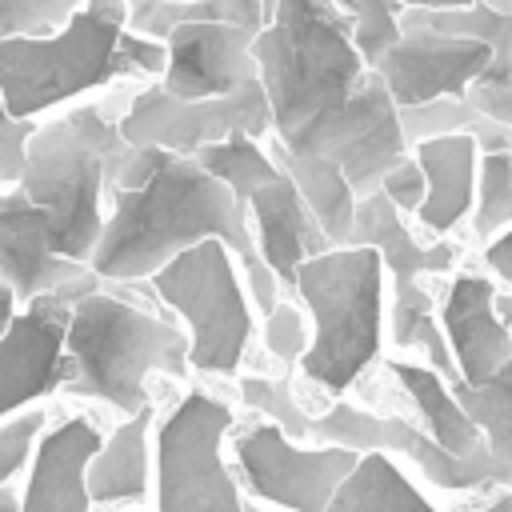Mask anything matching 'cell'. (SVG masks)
Returning <instances> with one entry per match:
<instances>
[{"instance_id": "ffe728a7", "label": "cell", "mask_w": 512, "mask_h": 512, "mask_svg": "<svg viewBox=\"0 0 512 512\" xmlns=\"http://www.w3.org/2000/svg\"><path fill=\"white\" fill-rule=\"evenodd\" d=\"M424 176V200L412 216L424 240H448L460 224H468L476 196V140L468 132H448L432 140H416L408 148Z\"/></svg>"}, {"instance_id": "e0dca14e", "label": "cell", "mask_w": 512, "mask_h": 512, "mask_svg": "<svg viewBox=\"0 0 512 512\" xmlns=\"http://www.w3.org/2000/svg\"><path fill=\"white\" fill-rule=\"evenodd\" d=\"M252 36V28L236 24H180L164 36L168 64L156 84L176 100L232 96L256 80Z\"/></svg>"}, {"instance_id": "9a60e30c", "label": "cell", "mask_w": 512, "mask_h": 512, "mask_svg": "<svg viewBox=\"0 0 512 512\" xmlns=\"http://www.w3.org/2000/svg\"><path fill=\"white\" fill-rule=\"evenodd\" d=\"M0 284L16 304H28L56 292H84L100 280L84 264L56 256L48 216L20 188H0Z\"/></svg>"}, {"instance_id": "6da1fadb", "label": "cell", "mask_w": 512, "mask_h": 512, "mask_svg": "<svg viewBox=\"0 0 512 512\" xmlns=\"http://www.w3.org/2000/svg\"><path fill=\"white\" fill-rule=\"evenodd\" d=\"M200 240H220L244 276L256 316H268L280 300L276 280L260 264L244 208L224 184H216L192 156L160 152V164L140 188L104 196V228L88 256V272L100 284H148L172 256Z\"/></svg>"}, {"instance_id": "2e32d148", "label": "cell", "mask_w": 512, "mask_h": 512, "mask_svg": "<svg viewBox=\"0 0 512 512\" xmlns=\"http://www.w3.org/2000/svg\"><path fill=\"white\" fill-rule=\"evenodd\" d=\"M100 440H104V428L88 412L48 416L16 488L20 512H92L84 472Z\"/></svg>"}, {"instance_id": "836d02e7", "label": "cell", "mask_w": 512, "mask_h": 512, "mask_svg": "<svg viewBox=\"0 0 512 512\" xmlns=\"http://www.w3.org/2000/svg\"><path fill=\"white\" fill-rule=\"evenodd\" d=\"M376 192H380L404 220H412L416 208H420V200H424V176H420L416 160L404 156L396 168H388V172L380 176V188H376Z\"/></svg>"}, {"instance_id": "60d3db41", "label": "cell", "mask_w": 512, "mask_h": 512, "mask_svg": "<svg viewBox=\"0 0 512 512\" xmlns=\"http://www.w3.org/2000/svg\"><path fill=\"white\" fill-rule=\"evenodd\" d=\"M244 512H268V508H256V504H248V508H244Z\"/></svg>"}, {"instance_id": "ba28073f", "label": "cell", "mask_w": 512, "mask_h": 512, "mask_svg": "<svg viewBox=\"0 0 512 512\" xmlns=\"http://www.w3.org/2000/svg\"><path fill=\"white\" fill-rule=\"evenodd\" d=\"M236 404L208 388L180 392L152 420V492L144 512H244L248 500L228 468L224 440Z\"/></svg>"}, {"instance_id": "277c9868", "label": "cell", "mask_w": 512, "mask_h": 512, "mask_svg": "<svg viewBox=\"0 0 512 512\" xmlns=\"http://www.w3.org/2000/svg\"><path fill=\"white\" fill-rule=\"evenodd\" d=\"M124 108L100 104H68L36 120V132L24 144V168L16 188L28 204H36L52 224L56 256L84 264L104 228V196L108 168L124 152L116 132Z\"/></svg>"}, {"instance_id": "e575fe53", "label": "cell", "mask_w": 512, "mask_h": 512, "mask_svg": "<svg viewBox=\"0 0 512 512\" xmlns=\"http://www.w3.org/2000/svg\"><path fill=\"white\" fill-rule=\"evenodd\" d=\"M36 132V120H16L0 104V188H16L24 168V144Z\"/></svg>"}, {"instance_id": "f546056e", "label": "cell", "mask_w": 512, "mask_h": 512, "mask_svg": "<svg viewBox=\"0 0 512 512\" xmlns=\"http://www.w3.org/2000/svg\"><path fill=\"white\" fill-rule=\"evenodd\" d=\"M256 340H260V348H264L280 368H296V360H300L304 348H308V320H304L300 304L276 300V308L256 320Z\"/></svg>"}, {"instance_id": "d590c367", "label": "cell", "mask_w": 512, "mask_h": 512, "mask_svg": "<svg viewBox=\"0 0 512 512\" xmlns=\"http://www.w3.org/2000/svg\"><path fill=\"white\" fill-rule=\"evenodd\" d=\"M480 272L496 284V288H508L512 292V228L488 236L480 244Z\"/></svg>"}, {"instance_id": "ab89813d", "label": "cell", "mask_w": 512, "mask_h": 512, "mask_svg": "<svg viewBox=\"0 0 512 512\" xmlns=\"http://www.w3.org/2000/svg\"><path fill=\"white\" fill-rule=\"evenodd\" d=\"M0 512H20V504H16V488H0Z\"/></svg>"}, {"instance_id": "5bb4252c", "label": "cell", "mask_w": 512, "mask_h": 512, "mask_svg": "<svg viewBox=\"0 0 512 512\" xmlns=\"http://www.w3.org/2000/svg\"><path fill=\"white\" fill-rule=\"evenodd\" d=\"M496 284L484 272L456 268L436 296V328L444 336L456 384L476 388L512 364V328L496 316ZM508 292V288H504Z\"/></svg>"}, {"instance_id": "b9f144b4", "label": "cell", "mask_w": 512, "mask_h": 512, "mask_svg": "<svg viewBox=\"0 0 512 512\" xmlns=\"http://www.w3.org/2000/svg\"><path fill=\"white\" fill-rule=\"evenodd\" d=\"M332 4H340V8H344V12H348V0H332Z\"/></svg>"}, {"instance_id": "44dd1931", "label": "cell", "mask_w": 512, "mask_h": 512, "mask_svg": "<svg viewBox=\"0 0 512 512\" xmlns=\"http://www.w3.org/2000/svg\"><path fill=\"white\" fill-rule=\"evenodd\" d=\"M152 420L156 400L136 416L104 432L96 456L88 460L84 488L92 512H144L152 492Z\"/></svg>"}, {"instance_id": "7402d4cb", "label": "cell", "mask_w": 512, "mask_h": 512, "mask_svg": "<svg viewBox=\"0 0 512 512\" xmlns=\"http://www.w3.org/2000/svg\"><path fill=\"white\" fill-rule=\"evenodd\" d=\"M384 372L388 380L396 384V392L404 396L408 404V420L440 448L448 452L452 460H464V464H492L488 460V448H484V436L480 428L460 412L452 388L444 376H436L428 364L412 360V356H384ZM496 468V464H492ZM500 472V468H496ZM504 476V472H500ZM508 480V476H504Z\"/></svg>"}, {"instance_id": "603a6c76", "label": "cell", "mask_w": 512, "mask_h": 512, "mask_svg": "<svg viewBox=\"0 0 512 512\" xmlns=\"http://www.w3.org/2000/svg\"><path fill=\"white\" fill-rule=\"evenodd\" d=\"M324 512H440L428 488L392 456L364 452L340 480Z\"/></svg>"}, {"instance_id": "d6986e66", "label": "cell", "mask_w": 512, "mask_h": 512, "mask_svg": "<svg viewBox=\"0 0 512 512\" xmlns=\"http://www.w3.org/2000/svg\"><path fill=\"white\" fill-rule=\"evenodd\" d=\"M244 220H248V236L252 248L260 256V264L268 268V276L276 280L280 292H288L292 272L308 260L328 252L332 244L324 240V232L316 228L312 212L304 208V200L296 196V188L288 184V176L280 172L276 180L260 184L248 204H244Z\"/></svg>"}, {"instance_id": "4dcf8cb0", "label": "cell", "mask_w": 512, "mask_h": 512, "mask_svg": "<svg viewBox=\"0 0 512 512\" xmlns=\"http://www.w3.org/2000/svg\"><path fill=\"white\" fill-rule=\"evenodd\" d=\"M396 120H400L408 148L416 140H432V136H448V132H472L480 124V116L464 100H432L420 108H396Z\"/></svg>"}, {"instance_id": "7c38bea8", "label": "cell", "mask_w": 512, "mask_h": 512, "mask_svg": "<svg viewBox=\"0 0 512 512\" xmlns=\"http://www.w3.org/2000/svg\"><path fill=\"white\" fill-rule=\"evenodd\" d=\"M72 296L76 292H56L16 308L8 332L0 336V420L60 396L68 380L64 320Z\"/></svg>"}, {"instance_id": "484cf974", "label": "cell", "mask_w": 512, "mask_h": 512, "mask_svg": "<svg viewBox=\"0 0 512 512\" xmlns=\"http://www.w3.org/2000/svg\"><path fill=\"white\" fill-rule=\"evenodd\" d=\"M192 160L200 164V172H208L216 184H224L240 208L248 204V196H252L260 184H268V180L280 176V168L272 164L264 140H252V136H244V132H228L224 140L200 148Z\"/></svg>"}, {"instance_id": "7a4b0ae2", "label": "cell", "mask_w": 512, "mask_h": 512, "mask_svg": "<svg viewBox=\"0 0 512 512\" xmlns=\"http://www.w3.org/2000/svg\"><path fill=\"white\" fill-rule=\"evenodd\" d=\"M68 380L60 396L104 404L120 420L152 404V376L192 380L188 336L168 316L148 308L136 292L96 284L68 300L64 320Z\"/></svg>"}, {"instance_id": "3957f363", "label": "cell", "mask_w": 512, "mask_h": 512, "mask_svg": "<svg viewBox=\"0 0 512 512\" xmlns=\"http://www.w3.org/2000/svg\"><path fill=\"white\" fill-rule=\"evenodd\" d=\"M288 292L308 320V348L296 360L300 384L312 388L320 412L360 388L368 368L384 360L388 276L372 248H328L308 256Z\"/></svg>"}, {"instance_id": "8fae6325", "label": "cell", "mask_w": 512, "mask_h": 512, "mask_svg": "<svg viewBox=\"0 0 512 512\" xmlns=\"http://www.w3.org/2000/svg\"><path fill=\"white\" fill-rule=\"evenodd\" d=\"M116 132L132 148H156L168 156H196L200 148L224 140L228 132H244L252 140L268 136V104L256 80H248L232 96L212 100H176L160 84H140L120 120Z\"/></svg>"}, {"instance_id": "4fadbf2b", "label": "cell", "mask_w": 512, "mask_h": 512, "mask_svg": "<svg viewBox=\"0 0 512 512\" xmlns=\"http://www.w3.org/2000/svg\"><path fill=\"white\" fill-rule=\"evenodd\" d=\"M492 48L460 36H440L420 24H400L396 44L372 68L396 108H420L432 100H464V88L488 68Z\"/></svg>"}, {"instance_id": "5b68a950", "label": "cell", "mask_w": 512, "mask_h": 512, "mask_svg": "<svg viewBox=\"0 0 512 512\" xmlns=\"http://www.w3.org/2000/svg\"><path fill=\"white\" fill-rule=\"evenodd\" d=\"M268 136L288 140L316 112L336 108L368 72L352 44V16L332 0H276L252 36Z\"/></svg>"}, {"instance_id": "8d00e7d4", "label": "cell", "mask_w": 512, "mask_h": 512, "mask_svg": "<svg viewBox=\"0 0 512 512\" xmlns=\"http://www.w3.org/2000/svg\"><path fill=\"white\" fill-rule=\"evenodd\" d=\"M404 12H456V8H468L472 0H396Z\"/></svg>"}, {"instance_id": "f1b7e54d", "label": "cell", "mask_w": 512, "mask_h": 512, "mask_svg": "<svg viewBox=\"0 0 512 512\" xmlns=\"http://www.w3.org/2000/svg\"><path fill=\"white\" fill-rule=\"evenodd\" d=\"M48 404H32L8 420H0V488H16V480L28 468V456L36 448V436L48 424Z\"/></svg>"}, {"instance_id": "1f68e13d", "label": "cell", "mask_w": 512, "mask_h": 512, "mask_svg": "<svg viewBox=\"0 0 512 512\" xmlns=\"http://www.w3.org/2000/svg\"><path fill=\"white\" fill-rule=\"evenodd\" d=\"M84 0H0V40L52 36Z\"/></svg>"}, {"instance_id": "f35d334b", "label": "cell", "mask_w": 512, "mask_h": 512, "mask_svg": "<svg viewBox=\"0 0 512 512\" xmlns=\"http://www.w3.org/2000/svg\"><path fill=\"white\" fill-rule=\"evenodd\" d=\"M16 308H20V304H16V296H12V292H8L4 284H0V336L8 332V324H12V316H16Z\"/></svg>"}, {"instance_id": "d4e9b609", "label": "cell", "mask_w": 512, "mask_h": 512, "mask_svg": "<svg viewBox=\"0 0 512 512\" xmlns=\"http://www.w3.org/2000/svg\"><path fill=\"white\" fill-rule=\"evenodd\" d=\"M448 388L460 412L480 428L488 460L512 480V364L476 388H464V384H448Z\"/></svg>"}, {"instance_id": "9c48e42d", "label": "cell", "mask_w": 512, "mask_h": 512, "mask_svg": "<svg viewBox=\"0 0 512 512\" xmlns=\"http://www.w3.org/2000/svg\"><path fill=\"white\" fill-rule=\"evenodd\" d=\"M224 456L244 500L268 512H324V504L356 464V452L296 444L260 416L232 424Z\"/></svg>"}, {"instance_id": "cb8c5ba5", "label": "cell", "mask_w": 512, "mask_h": 512, "mask_svg": "<svg viewBox=\"0 0 512 512\" xmlns=\"http://www.w3.org/2000/svg\"><path fill=\"white\" fill-rule=\"evenodd\" d=\"M264 148H268L272 164L288 176V184L296 188L304 208L312 212V220L324 232V240L332 248H344L348 244V228H352V212H356V196H352L348 180L340 176V168H332L328 160H316V156L288 152L276 136H264Z\"/></svg>"}, {"instance_id": "4316f807", "label": "cell", "mask_w": 512, "mask_h": 512, "mask_svg": "<svg viewBox=\"0 0 512 512\" xmlns=\"http://www.w3.org/2000/svg\"><path fill=\"white\" fill-rule=\"evenodd\" d=\"M468 224L480 244L512 228V152H488L476 160V196Z\"/></svg>"}, {"instance_id": "83f0119b", "label": "cell", "mask_w": 512, "mask_h": 512, "mask_svg": "<svg viewBox=\"0 0 512 512\" xmlns=\"http://www.w3.org/2000/svg\"><path fill=\"white\" fill-rule=\"evenodd\" d=\"M400 4L396 0H348L352 16V44L364 60V68H376L380 56L396 44L400 36Z\"/></svg>"}, {"instance_id": "8992f818", "label": "cell", "mask_w": 512, "mask_h": 512, "mask_svg": "<svg viewBox=\"0 0 512 512\" xmlns=\"http://www.w3.org/2000/svg\"><path fill=\"white\" fill-rule=\"evenodd\" d=\"M128 24L120 0H84L52 36L0 40V104L16 120H44L120 80L116 40Z\"/></svg>"}, {"instance_id": "30bf717a", "label": "cell", "mask_w": 512, "mask_h": 512, "mask_svg": "<svg viewBox=\"0 0 512 512\" xmlns=\"http://www.w3.org/2000/svg\"><path fill=\"white\" fill-rule=\"evenodd\" d=\"M288 152L328 160L348 180L352 196L364 200L380 188V176L396 168L408 156V140L396 120V104L380 76L368 68L352 96H344L336 108L316 112L308 124H300L288 140H280Z\"/></svg>"}, {"instance_id": "d6a6232c", "label": "cell", "mask_w": 512, "mask_h": 512, "mask_svg": "<svg viewBox=\"0 0 512 512\" xmlns=\"http://www.w3.org/2000/svg\"><path fill=\"white\" fill-rule=\"evenodd\" d=\"M164 64H168V52H164V40H148V36H136V32H120L116 40V68H120V80H144V84H156L164 76Z\"/></svg>"}, {"instance_id": "74e56055", "label": "cell", "mask_w": 512, "mask_h": 512, "mask_svg": "<svg viewBox=\"0 0 512 512\" xmlns=\"http://www.w3.org/2000/svg\"><path fill=\"white\" fill-rule=\"evenodd\" d=\"M472 512H512V488H492L488 500H480Z\"/></svg>"}, {"instance_id": "52a82bcc", "label": "cell", "mask_w": 512, "mask_h": 512, "mask_svg": "<svg viewBox=\"0 0 512 512\" xmlns=\"http://www.w3.org/2000/svg\"><path fill=\"white\" fill-rule=\"evenodd\" d=\"M148 296L184 328L188 372L236 384L256 344V312L236 268V256L220 240H200L172 256L152 280Z\"/></svg>"}, {"instance_id": "ac0fdd59", "label": "cell", "mask_w": 512, "mask_h": 512, "mask_svg": "<svg viewBox=\"0 0 512 512\" xmlns=\"http://www.w3.org/2000/svg\"><path fill=\"white\" fill-rule=\"evenodd\" d=\"M344 248H372L384 264L388 292H408L432 276L456 272L460 244L452 240H424L412 220H404L380 192L356 200L348 244Z\"/></svg>"}]
</instances>
